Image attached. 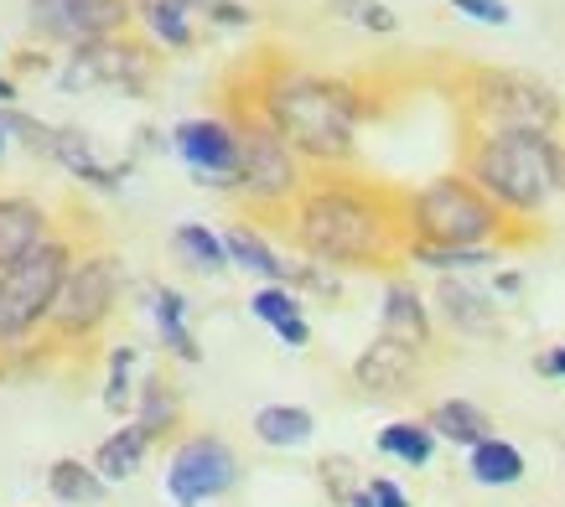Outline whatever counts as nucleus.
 <instances>
[{"label":"nucleus","mask_w":565,"mask_h":507,"mask_svg":"<svg viewBox=\"0 0 565 507\" xmlns=\"http://www.w3.org/2000/svg\"><path fill=\"white\" fill-rule=\"evenodd\" d=\"M374 445H379V456H390V461L430 466V456H436V430H430L426 420H394L374 435Z\"/></svg>","instance_id":"obj_25"},{"label":"nucleus","mask_w":565,"mask_h":507,"mask_svg":"<svg viewBox=\"0 0 565 507\" xmlns=\"http://www.w3.org/2000/svg\"><path fill=\"white\" fill-rule=\"evenodd\" d=\"M426 424L436 430V440L462 445V451H472V445H482V440L493 435V420H488L472 399H441V404L426 414Z\"/></svg>","instance_id":"obj_20"},{"label":"nucleus","mask_w":565,"mask_h":507,"mask_svg":"<svg viewBox=\"0 0 565 507\" xmlns=\"http://www.w3.org/2000/svg\"><path fill=\"white\" fill-rule=\"evenodd\" d=\"M467 115L482 130H530V136H555L561 125V99L555 88L534 84L524 73H472L467 78Z\"/></svg>","instance_id":"obj_6"},{"label":"nucleus","mask_w":565,"mask_h":507,"mask_svg":"<svg viewBox=\"0 0 565 507\" xmlns=\"http://www.w3.org/2000/svg\"><path fill=\"white\" fill-rule=\"evenodd\" d=\"M555 136L530 130H482L467 151V176L493 197L509 218H534L555 197Z\"/></svg>","instance_id":"obj_3"},{"label":"nucleus","mask_w":565,"mask_h":507,"mask_svg":"<svg viewBox=\"0 0 565 507\" xmlns=\"http://www.w3.org/2000/svg\"><path fill=\"white\" fill-rule=\"evenodd\" d=\"M239 482V456L234 445L218 435H192L182 440L167 461V497L177 507H198V503H213L223 492H234Z\"/></svg>","instance_id":"obj_9"},{"label":"nucleus","mask_w":565,"mask_h":507,"mask_svg":"<svg viewBox=\"0 0 565 507\" xmlns=\"http://www.w3.org/2000/svg\"><path fill=\"white\" fill-rule=\"evenodd\" d=\"M348 507H374V497H369V482H363V487L353 492V503H348Z\"/></svg>","instance_id":"obj_39"},{"label":"nucleus","mask_w":565,"mask_h":507,"mask_svg":"<svg viewBox=\"0 0 565 507\" xmlns=\"http://www.w3.org/2000/svg\"><path fill=\"white\" fill-rule=\"evenodd\" d=\"M156 73L151 47H136L125 36H109V42H88V47H73L68 68H63V88H146Z\"/></svg>","instance_id":"obj_11"},{"label":"nucleus","mask_w":565,"mask_h":507,"mask_svg":"<svg viewBox=\"0 0 565 507\" xmlns=\"http://www.w3.org/2000/svg\"><path fill=\"white\" fill-rule=\"evenodd\" d=\"M52 155H57V161H63L73 176H84V182L104 186V192H115V186L125 182V171H130V161H104L99 145H94V136L73 130V125L52 130Z\"/></svg>","instance_id":"obj_16"},{"label":"nucleus","mask_w":565,"mask_h":507,"mask_svg":"<svg viewBox=\"0 0 565 507\" xmlns=\"http://www.w3.org/2000/svg\"><path fill=\"white\" fill-rule=\"evenodd\" d=\"M136 420L151 430V435H167L177 420H182V399H177V389L167 384V378H146V389H140V409Z\"/></svg>","instance_id":"obj_28"},{"label":"nucleus","mask_w":565,"mask_h":507,"mask_svg":"<svg viewBox=\"0 0 565 507\" xmlns=\"http://www.w3.org/2000/svg\"><path fill=\"white\" fill-rule=\"evenodd\" d=\"M359 94L343 78L311 73L291 57L255 68V115L286 140L307 166L338 171L359 151Z\"/></svg>","instance_id":"obj_2"},{"label":"nucleus","mask_w":565,"mask_h":507,"mask_svg":"<svg viewBox=\"0 0 565 507\" xmlns=\"http://www.w3.org/2000/svg\"><path fill=\"white\" fill-rule=\"evenodd\" d=\"M534 373H540V378H565V342H561V347L534 353Z\"/></svg>","instance_id":"obj_36"},{"label":"nucleus","mask_w":565,"mask_h":507,"mask_svg":"<svg viewBox=\"0 0 565 507\" xmlns=\"http://www.w3.org/2000/svg\"><path fill=\"white\" fill-rule=\"evenodd\" d=\"M405 197L411 192L363 182L348 171H322L296 197L286 228H291L296 249L327 270H384L411 254Z\"/></svg>","instance_id":"obj_1"},{"label":"nucleus","mask_w":565,"mask_h":507,"mask_svg":"<svg viewBox=\"0 0 565 507\" xmlns=\"http://www.w3.org/2000/svg\"><path fill=\"white\" fill-rule=\"evenodd\" d=\"M198 17L207 26H228V32H249L255 26V11L239 6V0H198Z\"/></svg>","instance_id":"obj_33"},{"label":"nucleus","mask_w":565,"mask_h":507,"mask_svg":"<svg viewBox=\"0 0 565 507\" xmlns=\"http://www.w3.org/2000/svg\"><path fill=\"white\" fill-rule=\"evenodd\" d=\"M11 99H17V84H11V78L0 73V109H11Z\"/></svg>","instance_id":"obj_38"},{"label":"nucleus","mask_w":565,"mask_h":507,"mask_svg":"<svg viewBox=\"0 0 565 507\" xmlns=\"http://www.w3.org/2000/svg\"><path fill=\"white\" fill-rule=\"evenodd\" d=\"M249 316L270 326L286 347H307L311 342L307 311H301V295H296L291 285H259L255 295H249Z\"/></svg>","instance_id":"obj_17"},{"label":"nucleus","mask_w":565,"mask_h":507,"mask_svg":"<svg viewBox=\"0 0 565 507\" xmlns=\"http://www.w3.org/2000/svg\"><path fill=\"white\" fill-rule=\"evenodd\" d=\"M405 218H411V244L430 249H493V238L509 228V213L467 171H446L411 192Z\"/></svg>","instance_id":"obj_4"},{"label":"nucleus","mask_w":565,"mask_h":507,"mask_svg":"<svg viewBox=\"0 0 565 507\" xmlns=\"http://www.w3.org/2000/svg\"><path fill=\"white\" fill-rule=\"evenodd\" d=\"M327 11L343 21V26H359V32H369V36L399 32V17H394L384 0H327Z\"/></svg>","instance_id":"obj_29"},{"label":"nucleus","mask_w":565,"mask_h":507,"mask_svg":"<svg viewBox=\"0 0 565 507\" xmlns=\"http://www.w3.org/2000/svg\"><path fill=\"white\" fill-rule=\"evenodd\" d=\"M172 249L182 254V265L198 274H218L234 265V259H228V244H223L213 228H203V223H182L172 234Z\"/></svg>","instance_id":"obj_26"},{"label":"nucleus","mask_w":565,"mask_h":507,"mask_svg":"<svg viewBox=\"0 0 565 507\" xmlns=\"http://www.w3.org/2000/svg\"><path fill=\"white\" fill-rule=\"evenodd\" d=\"M369 497H374V507H411L405 487L390 482V476H369Z\"/></svg>","instance_id":"obj_35"},{"label":"nucleus","mask_w":565,"mask_h":507,"mask_svg":"<svg viewBox=\"0 0 565 507\" xmlns=\"http://www.w3.org/2000/svg\"><path fill=\"white\" fill-rule=\"evenodd\" d=\"M451 11H462L467 21H482V26H509L514 11H509V0H446Z\"/></svg>","instance_id":"obj_34"},{"label":"nucleus","mask_w":565,"mask_h":507,"mask_svg":"<svg viewBox=\"0 0 565 507\" xmlns=\"http://www.w3.org/2000/svg\"><path fill=\"white\" fill-rule=\"evenodd\" d=\"M223 244H228V259H234L239 270L265 274V285H291V265H286V259H280V254H275L255 228H228Z\"/></svg>","instance_id":"obj_24"},{"label":"nucleus","mask_w":565,"mask_h":507,"mask_svg":"<svg viewBox=\"0 0 565 507\" xmlns=\"http://www.w3.org/2000/svg\"><path fill=\"white\" fill-rule=\"evenodd\" d=\"M151 311H156V332L167 342V353L182 357V363H203V347H198V337H192V326H188V301H182V290L156 285Z\"/></svg>","instance_id":"obj_21"},{"label":"nucleus","mask_w":565,"mask_h":507,"mask_svg":"<svg viewBox=\"0 0 565 507\" xmlns=\"http://www.w3.org/2000/svg\"><path fill=\"white\" fill-rule=\"evenodd\" d=\"M130 0H26V26L42 42H63V47H88V42H109L130 26Z\"/></svg>","instance_id":"obj_8"},{"label":"nucleus","mask_w":565,"mask_h":507,"mask_svg":"<svg viewBox=\"0 0 565 507\" xmlns=\"http://www.w3.org/2000/svg\"><path fill=\"white\" fill-rule=\"evenodd\" d=\"M130 368H136V347H115V357H109V389H104V409L109 414L130 409Z\"/></svg>","instance_id":"obj_31"},{"label":"nucleus","mask_w":565,"mask_h":507,"mask_svg":"<svg viewBox=\"0 0 565 507\" xmlns=\"http://www.w3.org/2000/svg\"><path fill=\"white\" fill-rule=\"evenodd\" d=\"M104 482L99 472H88L84 461H73V456H63V461H52L47 466V492L57 497V503H78V507H88V503H99L104 497Z\"/></svg>","instance_id":"obj_27"},{"label":"nucleus","mask_w":565,"mask_h":507,"mask_svg":"<svg viewBox=\"0 0 565 507\" xmlns=\"http://www.w3.org/2000/svg\"><path fill=\"white\" fill-rule=\"evenodd\" d=\"M436 311H441L462 337H493L498 332L493 295L482 285H472V280H457V274H441V285H436Z\"/></svg>","instance_id":"obj_14"},{"label":"nucleus","mask_w":565,"mask_h":507,"mask_svg":"<svg viewBox=\"0 0 565 507\" xmlns=\"http://www.w3.org/2000/svg\"><path fill=\"white\" fill-rule=\"evenodd\" d=\"M255 435L265 445H275V451H296V445H307L317 435V420L301 404H265L255 409Z\"/></svg>","instance_id":"obj_23"},{"label":"nucleus","mask_w":565,"mask_h":507,"mask_svg":"<svg viewBox=\"0 0 565 507\" xmlns=\"http://www.w3.org/2000/svg\"><path fill=\"white\" fill-rule=\"evenodd\" d=\"M379 332L394 342H405L415 353H426L430 347V311L420 301V290L411 280H390L384 285V305H379Z\"/></svg>","instance_id":"obj_15"},{"label":"nucleus","mask_w":565,"mask_h":507,"mask_svg":"<svg viewBox=\"0 0 565 507\" xmlns=\"http://www.w3.org/2000/svg\"><path fill=\"white\" fill-rule=\"evenodd\" d=\"M493 290H498V295H519V290H524V274H519V270H503L493 280Z\"/></svg>","instance_id":"obj_37"},{"label":"nucleus","mask_w":565,"mask_h":507,"mask_svg":"<svg viewBox=\"0 0 565 507\" xmlns=\"http://www.w3.org/2000/svg\"><path fill=\"white\" fill-rule=\"evenodd\" d=\"M47 238H52V223L32 197H0V274L26 265Z\"/></svg>","instance_id":"obj_13"},{"label":"nucleus","mask_w":565,"mask_h":507,"mask_svg":"<svg viewBox=\"0 0 565 507\" xmlns=\"http://www.w3.org/2000/svg\"><path fill=\"white\" fill-rule=\"evenodd\" d=\"M234 125H239V186L234 192L265 218H291L296 197L307 192L301 155L275 136L244 99H234Z\"/></svg>","instance_id":"obj_5"},{"label":"nucleus","mask_w":565,"mask_h":507,"mask_svg":"<svg viewBox=\"0 0 565 507\" xmlns=\"http://www.w3.org/2000/svg\"><path fill=\"white\" fill-rule=\"evenodd\" d=\"M353 472H359V466H353L348 456H322V466H317L327 497H332L338 507H348V503H353V492H359V476H353Z\"/></svg>","instance_id":"obj_32"},{"label":"nucleus","mask_w":565,"mask_h":507,"mask_svg":"<svg viewBox=\"0 0 565 507\" xmlns=\"http://www.w3.org/2000/svg\"><path fill=\"white\" fill-rule=\"evenodd\" d=\"M411 265H420V270H436V274H457V270H482V265H493L498 249H430V244H411V254H405Z\"/></svg>","instance_id":"obj_30"},{"label":"nucleus","mask_w":565,"mask_h":507,"mask_svg":"<svg viewBox=\"0 0 565 507\" xmlns=\"http://www.w3.org/2000/svg\"><path fill=\"white\" fill-rule=\"evenodd\" d=\"M136 17L146 21V32L172 52L198 47V0H140Z\"/></svg>","instance_id":"obj_18"},{"label":"nucleus","mask_w":565,"mask_h":507,"mask_svg":"<svg viewBox=\"0 0 565 507\" xmlns=\"http://www.w3.org/2000/svg\"><path fill=\"white\" fill-rule=\"evenodd\" d=\"M172 145L203 186H218V192L239 186V125L234 119H218V115L182 119L172 130Z\"/></svg>","instance_id":"obj_10"},{"label":"nucleus","mask_w":565,"mask_h":507,"mask_svg":"<svg viewBox=\"0 0 565 507\" xmlns=\"http://www.w3.org/2000/svg\"><path fill=\"white\" fill-rule=\"evenodd\" d=\"M120 285H125V270L115 254H84V259H73V270H68V280H63V295L52 305L47 326L68 342L94 337V332L109 322L115 301H120Z\"/></svg>","instance_id":"obj_7"},{"label":"nucleus","mask_w":565,"mask_h":507,"mask_svg":"<svg viewBox=\"0 0 565 507\" xmlns=\"http://www.w3.org/2000/svg\"><path fill=\"white\" fill-rule=\"evenodd\" d=\"M415 373H420V353L379 332L353 363V384L363 393H374V399H394V393H405L415 384Z\"/></svg>","instance_id":"obj_12"},{"label":"nucleus","mask_w":565,"mask_h":507,"mask_svg":"<svg viewBox=\"0 0 565 507\" xmlns=\"http://www.w3.org/2000/svg\"><path fill=\"white\" fill-rule=\"evenodd\" d=\"M151 430L146 424H125V430H115V435L99 445V456H94V472L104 476V482H125V476L140 472V461H146V451H151Z\"/></svg>","instance_id":"obj_22"},{"label":"nucleus","mask_w":565,"mask_h":507,"mask_svg":"<svg viewBox=\"0 0 565 507\" xmlns=\"http://www.w3.org/2000/svg\"><path fill=\"white\" fill-rule=\"evenodd\" d=\"M524 472H530V466H524V451L503 435H488L482 445L467 451V476H472L478 487H519Z\"/></svg>","instance_id":"obj_19"},{"label":"nucleus","mask_w":565,"mask_h":507,"mask_svg":"<svg viewBox=\"0 0 565 507\" xmlns=\"http://www.w3.org/2000/svg\"><path fill=\"white\" fill-rule=\"evenodd\" d=\"M0 151H6V130H0Z\"/></svg>","instance_id":"obj_40"}]
</instances>
